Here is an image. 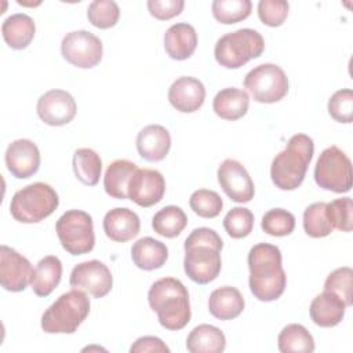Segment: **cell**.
<instances>
[{
  "instance_id": "obj_44",
  "label": "cell",
  "mask_w": 353,
  "mask_h": 353,
  "mask_svg": "<svg viewBox=\"0 0 353 353\" xmlns=\"http://www.w3.org/2000/svg\"><path fill=\"white\" fill-rule=\"evenodd\" d=\"M131 353H146V352H159L170 353V347L157 336H141L130 347Z\"/></svg>"
},
{
  "instance_id": "obj_38",
  "label": "cell",
  "mask_w": 353,
  "mask_h": 353,
  "mask_svg": "<svg viewBox=\"0 0 353 353\" xmlns=\"http://www.w3.org/2000/svg\"><path fill=\"white\" fill-rule=\"evenodd\" d=\"M223 228L233 239L247 237L254 229V214L245 207H234L225 215Z\"/></svg>"
},
{
  "instance_id": "obj_12",
  "label": "cell",
  "mask_w": 353,
  "mask_h": 353,
  "mask_svg": "<svg viewBox=\"0 0 353 353\" xmlns=\"http://www.w3.org/2000/svg\"><path fill=\"white\" fill-rule=\"evenodd\" d=\"M69 284L72 288L85 291L94 298H103L112 290L113 276L103 262L91 259L80 262L72 269Z\"/></svg>"
},
{
  "instance_id": "obj_1",
  "label": "cell",
  "mask_w": 353,
  "mask_h": 353,
  "mask_svg": "<svg viewBox=\"0 0 353 353\" xmlns=\"http://www.w3.org/2000/svg\"><path fill=\"white\" fill-rule=\"evenodd\" d=\"M222 247L223 241L214 229H194L183 243V269L186 276L197 284H208L214 281L219 276L222 268Z\"/></svg>"
},
{
  "instance_id": "obj_30",
  "label": "cell",
  "mask_w": 353,
  "mask_h": 353,
  "mask_svg": "<svg viewBox=\"0 0 353 353\" xmlns=\"http://www.w3.org/2000/svg\"><path fill=\"white\" fill-rule=\"evenodd\" d=\"M73 171L81 183L94 186L101 178L102 160L95 150L90 148H80L73 154Z\"/></svg>"
},
{
  "instance_id": "obj_14",
  "label": "cell",
  "mask_w": 353,
  "mask_h": 353,
  "mask_svg": "<svg viewBox=\"0 0 353 353\" xmlns=\"http://www.w3.org/2000/svg\"><path fill=\"white\" fill-rule=\"evenodd\" d=\"M33 268L29 259L8 245L0 247V283L11 292L23 291L32 281Z\"/></svg>"
},
{
  "instance_id": "obj_37",
  "label": "cell",
  "mask_w": 353,
  "mask_h": 353,
  "mask_svg": "<svg viewBox=\"0 0 353 353\" xmlns=\"http://www.w3.org/2000/svg\"><path fill=\"white\" fill-rule=\"evenodd\" d=\"M189 205L194 214L201 218H215L221 214L223 201L222 197L210 189H199L192 193Z\"/></svg>"
},
{
  "instance_id": "obj_32",
  "label": "cell",
  "mask_w": 353,
  "mask_h": 353,
  "mask_svg": "<svg viewBox=\"0 0 353 353\" xmlns=\"http://www.w3.org/2000/svg\"><path fill=\"white\" fill-rule=\"evenodd\" d=\"M277 346L281 353H312L314 352V341L312 334L302 324L285 325L277 338Z\"/></svg>"
},
{
  "instance_id": "obj_19",
  "label": "cell",
  "mask_w": 353,
  "mask_h": 353,
  "mask_svg": "<svg viewBox=\"0 0 353 353\" xmlns=\"http://www.w3.org/2000/svg\"><path fill=\"white\" fill-rule=\"evenodd\" d=\"M141 229L139 216L130 208L116 207L103 218L105 234L116 243H125L138 236Z\"/></svg>"
},
{
  "instance_id": "obj_7",
  "label": "cell",
  "mask_w": 353,
  "mask_h": 353,
  "mask_svg": "<svg viewBox=\"0 0 353 353\" xmlns=\"http://www.w3.org/2000/svg\"><path fill=\"white\" fill-rule=\"evenodd\" d=\"M263 50L262 34L254 29L243 28L219 37L214 47V55L221 66L239 69L248 61L261 57Z\"/></svg>"
},
{
  "instance_id": "obj_4",
  "label": "cell",
  "mask_w": 353,
  "mask_h": 353,
  "mask_svg": "<svg viewBox=\"0 0 353 353\" xmlns=\"http://www.w3.org/2000/svg\"><path fill=\"white\" fill-rule=\"evenodd\" d=\"M314 143L306 134L292 135L284 150L272 161L270 176L281 190H294L305 179L307 167L313 159Z\"/></svg>"
},
{
  "instance_id": "obj_42",
  "label": "cell",
  "mask_w": 353,
  "mask_h": 353,
  "mask_svg": "<svg viewBox=\"0 0 353 353\" xmlns=\"http://www.w3.org/2000/svg\"><path fill=\"white\" fill-rule=\"evenodd\" d=\"M290 4L284 0H261L258 3L259 19L272 28L283 25L288 17Z\"/></svg>"
},
{
  "instance_id": "obj_17",
  "label": "cell",
  "mask_w": 353,
  "mask_h": 353,
  "mask_svg": "<svg viewBox=\"0 0 353 353\" xmlns=\"http://www.w3.org/2000/svg\"><path fill=\"white\" fill-rule=\"evenodd\" d=\"M6 165L18 179L30 178L40 167V152L30 139H15L6 150Z\"/></svg>"
},
{
  "instance_id": "obj_21",
  "label": "cell",
  "mask_w": 353,
  "mask_h": 353,
  "mask_svg": "<svg viewBox=\"0 0 353 353\" xmlns=\"http://www.w3.org/2000/svg\"><path fill=\"white\" fill-rule=\"evenodd\" d=\"M197 47L196 29L186 23L178 22L171 25L164 34V48L170 58L183 61L192 57Z\"/></svg>"
},
{
  "instance_id": "obj_6",
  "label": "cell",
  "mask_w": 353,
  "mask_h": 353,
  "mask_svg": "<svg viewBox=\"0 0 353 353\" xmlns=\"http://www.w3.org/2000/svg\"><path fill=\"white\" fill-rule=\"evenodd\" d=\"M58 205L59 197L55 189L48 183L34 182L14 193L10 212L21 223H36L50 216Z\"/></svg>"
},
{
  "instance_id": "obj_20",
  "label": "cell",
  "mask_w": 353,
  "mask_h": 353,
  "mask_svg": "<svg viewBox=\"0 0 353 353\" xmlns=\"http://www.w3.org/2000/svg\"><path fill=\"white\" fill-rule=\"evenodd\" d=\"M171 148V135L160 124H149L137 135V150L146 161L163 160Z\"/></svg>"
},
{
  "instance_id": "obj_22",
  "label": "cell",
  "mask_w": 353,
  "mask_h": 353,
  "mask_svg": "<svg viewBox=\"0 0 353 353\" xmlns=\"http://www.w3.org/2000/svg\"><path fill=\"white\" fill-rule=\"evenodd\" d=\"M346 307V303L336 294L324 291L313 298L309 313L316 325L328 328L335 327L342 321Z\"/></svg>"
},
{
  "instance_id": "obj_39",
  "label": "cell",
  "mask_w": 353,
  "mask_h": 353,
  "mask_svg": "<svg viewBox=\"0 0 353 353\" xmlns=\"http://www.w3.org/2000/svg\"><path fill=\"white\" fill-rule=\"evenodd\" d=\"M352 280H353V270L349 266L338 268L334 272L328 274L324 283V291H331L336 294L345 303L346 306H350L353 302V287H352Z\"/></svg>"
},
{
  "instance_id": "obj_33",
  "label": "cell",
  "mask_w": 353,
  "mask_h": 353,
  "mask_svg": "<svg viewBox=\"0 0 353 353\" xmlns=\"http://www.w3.org/2000/svg\"><path fill=\"white\" fill-rule=\"evenodd\" d=\"M303 229L307 236L320 239L332 232V225L327 215V203L319 201L306 207L303 212Z\"/></svg>"
},
{
  "instance_id": "obj_26",
  "label": "cell",
  "mask_w": 353,
  "mask_h": 353,
  "mask_svg": "<svg viewBox=\"0 0 353 353\" xmlns=\"http://www.w3.org/2000/svg\"><path fill=\"white\" fill-rule=\"evenodd\" d=\"M131 258L137 268L154 270L161 268L168 258V248L153 237H142L131 247Z\"/></svg>"
},
{
  "instance_id": "obj_18",
  "label": "cell",
  "mask_w": 353,
  "mask_h": 353,
  "mask_svg": "<svg viewBox=\"0 0 353 353\" xmlns=\"http://www.w3.org/2000/svg\"><path fill=\"white\" fill-rule=\"evenodd\" d=\"M205 99L204 84L190 76L178 77L168 88V101L174 109L182 113L199 110Z\"/></svg>"
},
{
  "instance_id": "obj_3",
  "label": "cell",
  "mask_w": 353,
  "mask_h": 353,
  "mask_svg": "<svg viewBox=\"0 0 353 353\" xmlns=\"http://www.w3.org/2000/svg\"><path fill=\"white\" fill-rule=\"evenodd\" d=\"M148 302L165 330L178 331L190 321L189 292L178 279L163 277L154 281L148 291Z\"/></svg>"
},
{
  "instance_id": "obj_34",
  "label": "cell",
  "mask_w": 353,
  "mask_h": 353,
  "mask_svg": "<svg viewBox=\"0 0 353 353\" xmlns=\"http://www.w3.org/2000/svg\"><path fill=\"white\" fill-rule=\"evenodd\" d=\"M252 3L250 0H214L212 15L221 23H236L250 17Z\"/></svg>"
},
{
  "instance_id": "obj_15",
  "label": "cell",
  "mask_w": 353,
  "mask_h": 353,
  "mask_svg": "<svg viewBox=\"0 0 353 353\" xmlns=\"http://www.w3.org/2000/svg\"><path fill=\"white\" fill-rule=\"evenodd\" d=\"M164 193V176L160 171L152 168H137L127 188L128 199L145 208L160 203Z\"/></svg>"
},
{
  "instance_id": "obj_28",
  "label": "cell",
  "mask_w": 353,
  "mask_h": 353,
  "mask_svg": "<svg viewBox=\"0 0 353 353\" xmlns=\"http://www.w3.org/2000/svg\"><path fill=\"white\" fill-rule=\"evenodd\" d=\"M137 164L125 160V159H119L112 161L103 175V188L105 192L117 200H124L128 199L127 194V188L128 182L132 176V174L137 171Z\"/></svg>"
},
{
  "instance_id": "obj_24",
  "label": "cell",
  "mask_w": 353,
  "mask_h": 353,
  "mask_svg": "<svg viewBox=\"0 0 353 353\" xmlns=\"http://www.w3.org/2000/svg\"><path fill=\"white\" fill-rule=\"evenodd\" d=\"M36 32V25L32 17L23 12H17L7 17L1 25V34L8 47L14 50L26 48Z\"/></svg>"
},
{
  "instance_id": "obj_31",
  "label": "cell",
  "mask_w": 353,
  "mask_h": 353,
  "mask_svg": "<svg viewBox=\"0 0 353 353\" xmlns=\"http://www.w3.org/2000/svg\"><path fill=\"white\" fill-rule=\"evenodd\" d=\"M188 225L185 211L178 205H167L159 210L152 218L153 230L167 239H174L182 233Z\"/></svg>"
},
{
  "instance_id": "obj_5",
  "label": "cell",
  "mask_w": 353,
  "mask_h": 353,
  "mask_svg": "<svg viewBox=\"0 0 353 353\" xmlns=\"http://www.w3.org/2000/svg\"><path fill=\"white\" fill-rule=\"evenodd\" d=\"M90 313L85 291L73 288L62 294L41 316V328L47 334H73Z\"/></svg>"
},
{
  "instance_id": "obj_2",
  "label": "cell",
  "mask_w": 353,
  "mask_h": 353,
  "mask_svg": "<svg viewBox=\"0 0 353 353\" xmlns=\"http://www.w3.org/2000/svg\"><path fill=\"white\" fill-rule=\"evenodd\" d=\"M250 290L262 302L279 299L287 285V276L281 265V251L268 243L254 245L248 252Z\"/></svg>"
},
{
  "instance_id": "obj_13",
  "label": "cell",
  "mask_w": 353,
  "mask_h": 353,
  "mask_svg": "<svg viewBox=\"0 0 353 353\" xmlns=\"http://www.w3.org/2000/svg\"><path fill=\"white\" fill-rule=\"evenodd\" d=\"M218 182L225 194L234 203H248L254 197V182L245 167L234 160L226 159L218 167Z\"/></svg>"
},
{
  "instance_id": "obj_9",
  "label": "cell",
  "mask_w": 353,
  "mask_h": 353,
  "mask_svg": "<svg viewBox=\"0 0 353 353\" xmlns=\"http://www.w3.org/2000/svg\"><path fill=\"white\" fill-rule=\"evenodd\" d=\"M352 161L338 146L321 152L314 167L316 183L335 193L349 192L352 188Z\"/></svg>"
},
{
  "instance_id": "obj_35",
  "label": "cell",
  "mask_w": 353,
  "mask_h": 353,
  "mask_svg": "<svg viewBox=\"0 0 353 353\" xmlns=\"http://www.w3.org/2000/svg\"><path fill=\"white\" fill-rule=\"evenodd\" d=\"M261 228L274 237L288 236L295 229V216L284 208H272L262 216Z\"/></svg>"
},
{
  "instance_id": "obj_8",
  "label": "cell",
  "mask_w": 353,
  "mask_h": 353,
  "mask_svg": "<svg viewBox=\"0 0 353 353\" xmlns=\"http://www.w3.org/2000/svg\"><path fill=\"white\" fill-rule=\"evenodd\" d=\"M55 230L63 250L70 255L87 254L95 245L92 218L85 211H66L57 221Z\"/></svg>"
},
{
  "instance_id": "obj_10",
  "label": "cell",
  "mask_w": 353,
  "mask_h": 353,
  "mask_svg": "<svg viewBox=\"0 0 353 353\" xmlns=\"http://www.w3.org/2000/svg\"><path fill=\"white\" fill-rule=\"evenodd\" d=\"M244 87L254 101L274 103L287 95L288 77L279 65L261 63L245 74Z\"/></svg>"
},
{
  "instance_id": "obj_43",
  "label": "cell",
  "mask_w": 353,
  "mask_h": 353,
  "mask_svg": "<svg viewBox=\"0 0 353 353\" xmlns=\"http://www.w3.org/2000/svg\"><path fill=\"white\" fill-rule=\"evenodd\" d=\"M185 1L183 0H149L148 10L150 15L160 21L171 19L179 15L183 10Z\"/></svg>"
},
{
  "instance_id": "obj_23",
  "label": "cell",
  "mask_w": 353,
  "mask_h": 353,
  "mask_svg": "<svg viewBox=\"0 0 353 353\" xmlns=\"http://www.w3.org/2000/svg\"><path fill=\"white\" fill-rule=\"evenodd\" d=\"M244 298L241 292L230 285L214 290L208 298V310L218 320H232L244 310Z\"/></svg>"
},
{
  "instance_id": "obj_29",
  "label": "cell",
  "mask_w": 353,
  "mask_h": 353,
  "mask_svg": "<svg viewBox=\"0 0 353 353\" xmlns=\"http://www.w3.org/2000/svg\"><path fill=\"white\" fill-rule=\"evenodd\" d=\"M225 347V334L211 324H200L194 327L186 339V349L190 353H221Z\"/></svg>"
},
{
  "instance_id": "obj_27",
  "label": "cell",
  "mask_w": 353,
  "mask_h": 353,
  "mask_svg": "<svg viewBox=\"0 0 353 353\" xmlns=\"http://www.w3.org/2000/svg\"><path fill=\"white\" fill-rule=\"evenodd\" d=\"M62 277V262L55 255L40 259L33 270L32 290L37 296H48L59 284Z\"/></svg>"
},
{
  "instance_id": "obj_40",
  "label": "cell",
  "mask_w": 353,
  "mask_h": 353,
  "mask_svg": "<svg viewBox=\"0 0 353 353\" xmlns=\"http://www.w3.org/2000/svg\"><path fill=\"white\" fill-rule=\"evenodd\" d=\"M327 215L332 225L341 232H350L353 228V201L350 197H341L327 203Z\"/></svg>"
},
{
  "instance_id": "obj_11",
  "label": "cell",
  "mask_w": 353,
  "mask_h": 353,
  "mask_svg": "<svg viewBox=\"0 0 353 353\" xmlns=\"http://www.w3.org/2000/svg\"><path fill=\"white\" fill-rule=\"evenodd\" d=\"M62 57L76 68L91 69L97 66L103 54L99 37L88 30H73L66 33L61 43Z\"/></svg>"
},
{
  "instance_id": "obj_25",
  "label": "cell",
  "mask_w": 353,
  "mask_h": 353,
  "mask_svg": "<svg viewBox=\"0 0 353 353\" xmlns=\"http://www.w3.org/2000/svg\"><path fill=\"white\" fill-rule=\"evenodd\" d=\"M250 105L248 94L236 87H228L216 92L212 101V109L215 114L223 120H237L243 117Z\"/></svg>"
},
{
  "instance_id": "obj_41",
  "label": "cell",
  "mask_w": 353,
  "mask_h": 353,
  "mask_svg": "<svg viewBox=\"0 0 353 353\" xmlns=\"http://www.w3.org/2000/svg\"><path fill=\"white\" fill-rule=\"evenodd\" d=\"M328 113L339 123H352L353 119V91L342 88L335 91L328 99Z\"/></svg>"
},
{
  "instance_id": "obj_36",
  "label": "cell",
  "mask_w": 353,
  "mask_h": 353,
  "mask_svg": "<svg viewBox=\"0 0 353 353\" xmlns=\"http://www.w3.org/2000/svg\"><path fill=\"white\" fill-rule=\"evenodd\" d=\"M87 18L95 28H113L120 18V8L113 0H94L87 8Z\"/></svg>"
},
{
  "instance_id": "obj_16",
  "label": "cell",
  "mask_w": 353,
  "mask_h": 353,
  "mask_svg": "<svg viewBox=\"0 0 353 353\" xmlns=\"http://www.w3.org/2000/svg\"><path fill=\"white\" fill-rule=\"evenodd\" d=\"M39 117L48 125L59 127L70 123L77 112L74 98L65 90H50L44 92L36 105Z\"/></svg>"
}]
</instances>
